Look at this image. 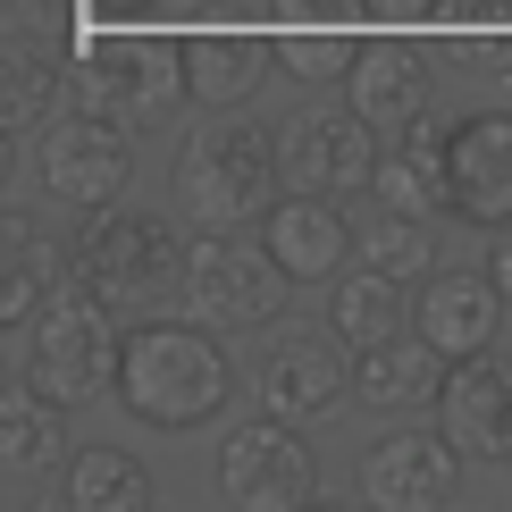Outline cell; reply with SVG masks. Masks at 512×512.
Listing matches in <instances>:
<instances>
[{
    "instance_id": "ba28073f",
    "label": "cell",
    "mask_w": 512,
    "mask_h": 512,
    "mask_svg": "<svg viewBox=\"0 0 512 512\" xmlns=\"http://www.w3.org/2000/svg\"><path fill=\"white\" fill-rule=\"evenodd\" d=\"M210 471H219V496L227 504H261V512L269 504H311V487H319V462H311V445H303V420L269 412V403L219 429Z\"/></svg>"
},
{
    "instance_id": "e0dca14e",
    "label": "cell",
    "mask_w": 512,
    "mask_h": 512,
    "mask_svg": "<svg viewBox=\"0 0 512 512\" xmlns=\"http://www.w3.org/2000/svg\"><path fill=\"white\" fill-rule=\"evenodd\" d=\"M277 76V51H269V34H252V26H210V34H185V101L194 110H244L252 93Z\"/></svg>"
},
{
    "instance_id": "484cf974",
    "label": "cell",
    "mask_w": 512,
    "mask_h": 512,
    "mask_svg": "<svg viewBox=\"0 0 512 512\" xmlns=\"http://www.w3.org/2000/svg\"><path fill=\"white\" fill-rule=\"evenodd\" d=\"M269 51H277V76H294V84H336L353 68V26L345 17H311V26H286V34H269Z\"/></svg>"
},
{
    "instance_id": "5bb4252c",
    "label": "cell",
    "mask_w": 512,
    "mask_h": 512,
    "mask_svg": "<svg viewBox=\"0 0 512 512\" xmlns=\"http://www.w3.org/2000/svg\"><path fill=\"white\" fill-rule=\"evenodd\" d=\"M261 244L294 286H328L353 261V219L336 210V194H277L261 210Z\"/></svg>"
},
{
    "instance_id": "e575fe53",
    "label": "cell",
    "mask_w": 512,
    "mask_h": 512,
    "mask_svg": "<svg viewBox=\"0 0 512 512\" xmlns=\"http://www.w3.org/2000/svg\"><path fill=\"white\" fill-rule=\"evenodd\" d=\"M504 345H512V336H504Z\"/></svg>"
},
{
    "instance_id": "83f0119b",
    "label": "cell",
    "mask_w": 512,
    "mask_h": 512,
    "mask_svg": "<svg viewBox=\"0 0 512 512\" xmlns=\"http://www.w3.org/2000/svg\"><path fill=\"white\" fill-rule=\"evenodd\" d=\"M445 0H361V17H378V26H429Z\"/></svg>"
},
{
    "instance_id": "ac0fdd59",
    "label": "cell",
    "mask_w": 512,
    "mask_h": 512,
    "mask_svg": "<svg viewBox=\"0 0 512 512\" xmlns=\"http://www.w3.org/2000/svg\"><path fill=\"white\" fill-rule=\"evenodd\" d=\"M437 387H445V353L420 328H395L353 353V395L370 412H437Z\"/></svg>"
},
{
    "instance_id": "2e32d148",
    "label": "cell",
    "mask_w": 512,
    "mask_h": 512,
    "mask_svg": "<svg viewBox=\"0 0 512 512\" xmlns=\"http://www.w3.org/2000/svg\"><path fill=\"white\" fill-rule=\"evenodd\" d=\"M345 101L378 126V135H412V126L429 118V101H437V76H429V59H420L412 42L387 34V42H361V51H353Z\"/></svg>"
},
{
    "instance_id": "7a4b0ae2",
    "label": "cell",
    "mask_w": 512,
    "mask_h": 512,
    "mask_svg": "<svg viewBox=\"0 0 512 512\" xmlns=\"http://www.w3.org/2000/svg\"><path fill=\"white\" fill-rule=\"evenodd\" d=\"M168 194H177V210H185L194 236L252 227L277 194H286V177H277V126H252V118H227V110H219L202 135L177 143Z\"/></svg>"
},
{
    "instance_id": "4dcf8cb0",
    "label": "cell",
    "mask_w": 512,
    "mask_h": 512,
    "mask_svg": "<svg viewBox=\"0 0 512 512\" xmlns=\"http://www.w3.org/2000/svg\"><path fill=\"white\" fill-rule=\"evenodd\" d=\"M286 26H311V17H345V0H277Z\"/></svg>"
},
{
    "instance_id": "30bf717a",
    "label": "cell",
    "mask_w": 512,
    "mask_h": 512,
    "mask_svg": "<svg viewBox=\"0 0 512 512\" xmlns=\"http://www.w3.org/2000/svg\"><path fill=\"white\" fill-rule=\"evenodd\" d=\"M252 395L286 420H336L353 403V345L336 328H294L252 361Z\"/></svg>"
},
{
    "instance_id": "4316f807",
    "label": "cell",
    "mask_w": 512,
    "mask_h": 512,
    "mask_svg": "<svg viewBox=\"0 0 512 512\" xmlns=\"http://www.w3.org/2000/svg\"><path fill=\"white\" fill-rule=\"evenodd\" d=\"M445 34H462V42H512V9L504 0H445Z\"/></svg>"
},
{
    "instance_id": "836d02e7",
    "label": "cell",
    "mask_w": 512,
    "mask_h": 512,
    "mask_svg": "<svg viewBox=\"0 0 512 512\" xmlns=\"http://www.w3.org/2000/svg\"><path fill=\"white\" fill-rule=\"evenodd\" d=\"M0 9H9V0H0Z\"/></svg>"
},
{
    "instance_id": "8fae6325",
    "label": "cell",
    "mask_w": 512,
    "mask_h": 512,
    "mask_svg": "<svg viewBox=\"0 0 512 512\" xmlns=\"http://www.w3.org/2000/svg\"><path fill=\"white\" fill-rule=\"evenodd\" d=\"M437 429L454 437L462 462H512V353H471L445 361L437 387Z\"/></svg>"
},
{
    "instance_id": "f1b7e54d",
    "label": "cell",
    "mask_w": 512,
    "mask_h": 512,
    "mask_svg": "<svg viewBox=\"0 0 512 512\" xmlns=\"http://www.w3.org/2000/svg\"><path fill=\"white\" fill-rule=\"evenodd\" d=\"M487 236H496V244H487V277H496V294L512 303V219H504V227H487Z\"/></svg>"
},
{
    "instance_id": "4fadbf2b",
    "label": "cell",
    "mask_w": 512,
    "mask_h": 512,
    "mask_svg": "<svg viewBox=\"0 0 512 512\" xmlns=\"http://www.w3.org/2000/svg\"><path fill=\"white\" fill-rule=\"evenodd\" d=\"M504 294L487 269H429L420 277V303H412V328L429 336L445 361H471V353H496L504 336Z\"/></svg>"
},
{
    "instance_id": "7402d4cb",
    "label": "cell",
    "mask_w": 512,
    "mask_h": 512,
    "mask_svg": "<svg viewBox=\"0 0 512 512\" xmlns=\"http://www.w3.org/2000/svg\"><path fill=\"white\" fill-rule=\"evenodd\" d=\"M59 269H68V244H51L42 227H26L9 202H0V328H26Z\"/></svg>"
},
{
    "instance_id": "603a6c76",
    "label": "cell",
    "mask_w": 512,
    "mask_h": 512,
    "mask_svg": "<svg viewBox=\"0 0 512 512\" xmlns=\"http://www.w3.org/2000/svg\"><path fill=\"white\" fill-rule=\"evenodd\" d=\"M68 454V403H51L42 387H0V471H51Z\"/></svg>"
},
{
    "instance_id": "d4e9b609",
    "label": "cell",
    "mask_w": 512,
    "mask_h": 512,
    "mask_svg": "<svg viewBox=\"0 0 512 512\" xmlns=\"http://www.w3.org/2000/svg\"><path fill=\"white\" fill-rule=\"evenodd\" d=\"M68 504L76 512H143L152 504V471L126 445H84L68 462Z\"/></svg>"
},
{
    "instance_id": "3957f363",
    "label": "cell",
    "mask_w": 512,
    "mask_h": 512,
    "mask_svg": "<svg viewBox=\"0 0 512 512\" xmlns=\"http://www.w3.org/2000/svg\"><path fill=\"white\" fill-rule=\"evenodd\" d=\"M68 269H76L118 319H126V311L143 319V311H168V294L185 286V236L160 219V210L101 202V210H76Z\"/></svg>"
},
{
    "instance_id": "6da1fadb",
    "label": "cell",
    "mask_w": 512,
    "mask_h": 512,
    "mask_svg": "<svg viewBox=\"0 0 512 512\" xmlns=\"http://www.w3.org/2000/svg\"><path fill=\"white\" fill-rule=\"evenodd\" d=\"M236 395V361H227L219 328H202L194 311L168 319V311H143L118 345V403L143 420V429H202V420L227 412Z\"/></svg>"
},
{
    "instance_id": "9c48e42d",
    "label": "cell",
    "mask_w": 512,
    "mask_h": 512,
    "mask_svg": "<svg viewBox=\"0 0 512 512\" xmlns=\"http://www.w3.org/2000/svg\"><path fill=\"white\" fill-rule=\"evenodd\" d=\"M378 168V126L353 110H303L294 126H277V177H286V194H361Z\"/></svg>"
},
{
    "instance_id": "f546056e",
    "label": "cell",
    "mask_w": 512,
    "mask_h": 512,
    "mask_svg": "<svg viewBox=\"0 0 512 512\" xmlns=\"http://www.w3.org/2000/svg\"><path fill=\"white\" fill-rule=\"evenodd\" d=\"M17 177H26V152H17V126H0V202L17 194Z\"/></svg>"
},
{
    "instance_id": "52a82bcc",
    "label": "cell",
    "mask_w": 512,
    "mask_h": 512,
    "mask_svg": "<svg viewBox=\"0 0 512 512\" xmlns=\"http://www.w3.org/2000/svg\"><path fill=\"white\" fill-rule=\"evenodd\" d=\"M34 177H42V194H51L59 210H101V202H118L126 194V177H135V135H126V118L110 110H76L68 118H42L34 126Z\"/></svg>"
},
{
    "instance_id": "1f68e13d",
    "label": "cell",
    "mask_w": 512,
    "mask_h": 512,
    "mask_svg": "<svg viewBox=\"0 0 512 512\" xmlns=\"http://www.w3.org/2000/svg\"><path fill=\"white\" fill-rule=\"evenodd\" d=\"M84 9H93V17H152L160 0H84Z\"/></svg>"
},
{
    "instance_id": "9a60e30c",
    "label": "cell",
    "mask_w": 512,
    "mask_h": 512,
    "mask_svg": "<svg viewBox=\"0 0 512 512\" xmlns=\"http://www.w3.org/2000/svg\"><path fill=\"white\" fill-rule=\"evenodd\" d=\"M454 479H462V454H454V437H445V429H387L370 454H361V496L395 504V512L445 504V496H454Z\"/></svg>"
},
{
    "instance_id": "7c38bea8",
    "label": "cell",
    "mask_w": 512,
    "mask_h": 512,
    "mask_svg": "<svg viewBox=\"0 0 512 512\" xmlns=\"http://www.w3.org/2000/svg\"><path fill=\"white\" fill-rule=\"evenodd\" d=\"M445 185H454V219L471 227L512 219V110H479L445 126Z\"/></svg>"
},
{
    "instance_id": "ffe728a7",
    "label": "cell",
    "mask_w": 512,
    "mask_h": 512,
    "mask_svg": "<svg viewBox=\"0 0 512 512\" xmlns=\"http://www.w3.org/2000/svg\"><path fill=\"white\" fill-rule=\"evenodd\" d=\"M68 93V59L51 34H0V126H42Z\"/></svg>"
},
{
    "instance_id": "44dd1931",
    "label": "cell",
    "mask_w": 512,
    "mask_h": 512,
    "mask_svg": "<svg viewBox=\"0 0 512 512\" xmlns=\"http://www.w3.org/2000/svg\"><path fill=\"white\" fill-rule=\"evenodd\" d=\"M328 328L345 336V345L361 353V345H378V336H395V328H412V294H403V277H387V269H370V261H345L328 277Z\"/></svg>"
},
{
    "instance_id": "d6986e66",
    "label": "cell",
    "mask_w": 512,
    "mask_h": 512,
    "mask_svg": "<svg viewBox=\"0 0 512 512\" xmlns=\"http://www.w3.org/2000/svg\"><path fill=\"white\" fill-rule=\"evenodd\" d=\"M370 194L387 210H420V219H454V185H445V126L420 118L412 135H395L370 168Z\"/></svg>"
},
{
    "instance_id": "5b68a950",
    "label": "cell",
    "mask_w": 512,
    "mask_h": 512,
    "mask_svg": "<svg viewBox=\"0 0 512 512\" xmlns=\"http://www.w3.org/2000/svg\"><path fill=\"white\" fill-rule=\"evenodd\" d=\"M68 101L110 110L126 126L185 101V34H84L68 51Z\"/></svg>"
},
{
    "instance_id": "277c9868",
    "label": "cell",
    "mask_w": 512,
    "mask_h": 512,
    "mask_svg": "<svg viewBox=\"0 0 512 512\" xmlns=\"http://www.w3.org/2000/svg\"><path fill=\"white\" fill-rule=\"evenodd\" d=\"M118 345H126L118 311L76 269H59L26 328V387H42L51 403H101L118 395Z\"/></svg>"
},
{
    "instance_id": "d6a6232c",
    "label": "cell",
    "mask_w": 512,
    "mask_h": 512,
    "mask_svg": "<svg viewBox=\"0 0 512 512\" xmlns=\"http://www.w3.org/2000/svg\"><path fill=\"white\" fill-rule=\"evenodd\" d=\"M0 387H9V378H0Z\"/></svg>"
},
{
    "instance_id": "8992f818",
    "label": "cell",
    "mask_w": 512,
    "mask_h": 512,
    "mask_svg": "<svg viewBox=\"0 0 512 512\" xmlns=\"http://www.w3.org/2000/svg\"><path fill=\"white\" fill-rule=\"evenodd\" d=\"M286 294H294V277L269 261V244H244V227L185 244V286H177V303L194 311L202 328H219V336L277 328V319H286Z\"/></svg>"
},
{
    "instance_id": "cb8c5ba5",
    "label": "cell",
    "mask_w": 512,
    "mask_h": 512,
    "mask_svg": "<svg viewBox=\"0 0 512 512\" xmlns=\"http://www.w3.org/2000/svg\"><path fill=\"white\" fill-rule=\"evenodd\" d=\"M353 261H370V269L403 277V286H420V277L437 269V219H420V210H387V202H378L370 219L353 227Z\"/></svg>"
}]
</instances>
